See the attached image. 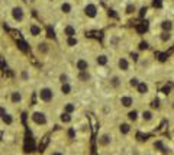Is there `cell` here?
<instances>
[{"instance_id":"obj_1","label":"cell","mask_w":174,"mask_h":155,"mask_svg":"<svg viewBox=\"0 0 174 155\" xmlns=\"http://www.w3.org/2000/svg\"><path fill=\"white\" fill-rule=\"evenodd\" d=\"M26 120H28V126H29L31 132L36 138L45 136L55 126V119H54L52 109L41 106L38 103L29 107Z\"/></svg>"},{"instance_id":"obj_2","label":"cell","mask_w":174,"mask_h":155,"mask_svg":"<svg viewBox=\"0 0 174 155\" xmlns=\"http://www.w3.org/2000/svg\"><path fill=\"white\" fill-rule=\"evenodd\" d=\"M23 58L25 57L19 55V52H17V57L13 58V61L10 62V65H12L13 71H15L17 84H20L22 87L31 90L32 87H35V84L38 81V77H36V71L31 65V62L23 59Z\"/></svg>"},{"instance_id":"obj_3","label":"cell","mask_w":174,"mask_h":155,"mask_svg":"<svg viewBox=\"0 0 174 155\" xmlns=\"http://www.w3.org/2000/svg\"><path fill=\"white\" fill-rule=\"evenodd\" d=\"M35 97L38 105L50 109H55L60 103V93H58L57 84L52 80H38L35 84Z\"/></svg>"},{"instance_id":"obj_4","label":"cell","mask_w":174,"mask_h":155,"mask_svg":"<svg viewBox=\"0 0 174 155\" xmlns=\"http://www.w3.org/2000/svg\"><path fill=\"white\" fill-rule=\"evenodd\" d=\"M0 96L16 110H23L29 106V97H31L29 90L22 87L16 81L12 83V84H8L3 89V93Z\"/></svg>"},{"instance_id":"obj_5","label":"cell","mask_w":174,"mask_h":155,"mask_svg":"<svg viewBox=\"0 0 174 155\" xmlns=\"http://www.w3.org/2000/svg\"><path fill=\"white\" fill-rule=\"evenodd\" d=\"M31 47H32L33 57L36 58L39 62H42V64H48V62H51V61L55 58L57 51H58L55 42H52L51 39H48L47 36L42 38L41 41L32 44Z\"/></svg>"},{"instance_id":"obj_6","label":"cell","mask_w":174,"mask_h":155,"mask_svg":"<svg viewBox=\"0 0 174 155\" xmlns=\"http://www.w3.org/2000/svg\"><path fill=\"white\" fill-rule=\"evenodd\" d=\"M19 123V110L13 109L5 99L0 96V129L10 131Z\"/></svg>"},{"instance_id":"obj_7","label":"cell","mask_w":174,"mask_h":155,"mask_svg":"<svg viewBox=\"0 0 174 155\" xmlns=\"http://www.w3.org/2000/svg\"><path fill=\"white\" fill-rule=\"evenodd\" d=\"M118 142V135L116 131L112 128H102V131L97 135L96 144H97V149L100 154H110L113 152Z\"/></svg>"},{"instance_id":"obj_8","label":"cell","mask_w":174,"mask_h":155,"mask_svg":"<svg viewBox=\"0 0 174 155\" xmlns=\"http://www.w3.org/2000/svg\"><path fill=\"white\" fill-rule=\"evenodd\" d=\"M29 13L25 9V6L22 3H15L9 8L8 12V23L12 28H17V29H22L26 25V22L29 20Z\"/></svg>"},{"instance_id":"obj_9","label":"cell","mask_w":174,"mask_h":155,"mask_svg":"<svg viewBox=\"0 0 174 155\" xmlns=\"http://www.w3.org/2000/svg\"><path fill=\"white\" fill-rule=\"evenodd\" d=\"M20 31L23 33L25 39L31 45L35 44V42L41 41L42 38H45V28H44V25L41 22H38V20H35V19H29Z\"/></svg>"},{"instance_id":"obj_10","label":"cell","mask_w":174,"mask_h":155,"mask_svg":"<svg viewBox=\"0 0 174 155\" xmlns=\"http://www.w3.org/2000/svg\"><path fill=\"white\" fill-rule=\"evenodd\" d=\"M158 123V113L157 110H154L151 106H144L139 109V122L138 128H141L142 131H149L152 128H155Z\"/></svg>"},{"instance_id":"obj_11","label":"cell","mask_w":174,"mask_h":155,"mask_svg":"<svg viewBox=\"0 0 174 155\" xmlns=\"http://www.w3.org/2000/svg\"><path fill=\"white\" fill-rule=\"evenodd\" d=\"M105 44L106 48L112 52H122L125 44V35L119 31H109L105 36Z\"/></svg>"},{"instance_id":"obj_12","label":"cell","mask_w":174,"mask_h":155,"mask_svg":"<svg viewBox=\"0 0 174 155\" xmlns=\"http://www.w3.org/2000/svg\"><path fill=\"white\" fill-rule=\"evenodd\" d=\"M115 67L116 71L124 74L125 77H129L135 70V64L126 52H118V57L115 59Z\"/></svg>"},{"instance_id":"obj_13","label":"cell","mask_w":174,"mask_h":155,"mask_svg":"<svg viewBox=\"0 0 174 155\" xmlns=\"http://www.w3.org/2000/svg\"><path fill=\"white\" fill-rule=\"evenodd\" d=\"M106 86L112 93H119V91L126 89V77L119 71L113 70L109 73L108 78H106Z\"/></svg>"},{"instance_id":"obj_14","label":"cell","mask_w":174,"mask_h":155,"mask_svg":"<svg viewBox=\"0 0 174 155\" xmlns=\"http://www.w3.org/2000/svg\"><path fill=\"white\" fill-rule=\"evenodd\" d=\"M44 155H68V144H67L61 132L57 133V138L51 141V144L47 147Z\"/></svg>"},{"instance_id":"obj_15","label":"cell","mask_w":174,"mask_h":155,"mask_svg":"<svg viewBox=\"0 0 174 155\" xmlns=\"http://www.w3.org/2000/svg\"><path fill=\"white\" fill-rule=\"evenodd\" d=\"M135 102H136V97H135V94L131 90L125 89L122 91H119V93H116V106L122 112L132 109L135 106Z\"/></svg>"},{"instance_id":"obj_16","label":"cell","mask_w":174,"mask_h":155,"mask_svg":"<svg viewBox=\"0 0 174 155\" xmlns=\"http://www.w3.org/2000/svg\"><path fill=\"white\" fill-rule=\"evenodd\" d=\"M52 112H54L55 125H60L63 129L71 126V125H74L75 120H77V116H75V114H70V113H67V112H63V110H60L57 107L52 109Z\"/></svg>"},{"instance_id":"obj_17","label":"cell","mask_w":174,"mask_h":155,"mask_svg":"<svg viewBox=\"0 0 174 155\" xmlns=\"http://www.w3.org/2000/svg\"><path fill=\"white\" fill-rule=\"evenodd\" d=\"M73 36H80V29H78L77 23L70 22V20L63 22L58 29V38L64 39V38H73Z\"/></svg>"},{"instance_id":"obj_18","label":"cell","mask_w":174,"mask_h":155,"mask_svg":"<svg viewBox=\"0 0 174 155\" xmlns=\"http://www.w3.org/2000/svg\"><path fill=\"white\" fill-rule=\"evenodd\" d=\"M91 61H93V65H96L97 68H103V70H108L110 67V62H112V58L109 55L108 51L105 49H99L94 52V55L91 57Z\"/></svg>"},{"instance_id":"obj_19","label":"cell","mask_w":174,"mask_h":155,"mask_svg":"<svg viewBox=\"0 0 174 155\" xmlns=\"http://www.w3.org/2000/svg\"><path fill=\"white\" fill-rule=\"evenodd\" d=\"M93 68V61L89 55L78 54L73 58V71H89Z\"/></svg>"},{"instance_id":"obj_20","label":"cell","mask_w":174,"mask_h":155,"mask_svg":"<svg viewBox=\"0 0 174 155\" xmlns=\"http://www.w3.org/2000/svg\"><path fill=\"white\" fill-rule=\"evenodd\" d=\"M116 131V135H118V138H124V139H129L131 136L133 135V132H135V126L131 125V123L128 122V120H119L118 125H116L115 128Z\"/></svg>"},{"instance_id":"obj_21","label":"cell","mask_w":174,"mask_h":155,"mask_svg":"<svg viewBox=\"0 0 174 155\" xmlns=\"http://www.w3.org/2000/svg\"><path fill=\"white\" fill-rule=\"evenodd\" d=\"M57 109L63 110V112H67V113H70V114H75V116H77L78 110H80V105H78V102L73 97L71 99H61L60 103H58Z\"/></svg>"},{"instance_id":"obj_22","label":"cell","mask_w":174,"mask_h":155,"mask_svg":"<svg viewBox=\"0 0 174 155\" xmlns=\"http://www.w3.org/2000/svg\"><path fill=\"white\" fill-rule=\"evenodd\" d=\"M77 84L74 81H68V83H63V84H57L58 93H60V97L61 99H71L75 96V91H77Z\"/></svg>"},{"instance_id":"obj_23","label":"cell","mask_w":174,"mask_h":155,"mask_svg":"<svg viewBox=\"0 0 174 155\" xmlns=\"http://www.w3.org/2000/svg\"><path fill=\"white\" fill-rule=\"evenodd\" d=\"M73 77H74V83L77 86H89L94 80L91 70H89V71H73Z\"/></svg>"},{"instance_id":"obj_24","label":"cell","mask_w":174,"mask_h":155,"mask_svg":"<svg viewBox=\"0 0 174 155\" xmlns=\"http://www.w3.org/2000/svg\"><path fill=\"white\" fill-rule=\"evenodd\" d=\"M152 62H154L152 54H149V52H141L138 61L135 62V68L139 70V71H144V70H148L149 67L152 65Z\"/></svg>"},{"instance_id":"obj_25","label":"cell","mask_w":174,"mask_h":155,"mask_svg":"<svg viewBox=\"0 0 174 155\" xmlns=\"http://www.w3.org/2000/svg\"><path fill=\"white\" fill-rule=\"evenodd\" d=\"M52 81L55 84H63V83H68V81H74V77H73V71H68V70H58L55 75L52 77Z\"/></svg>"},{"instance_id":"obj_26","label":"cell","mask_w":174,"mask_h":155,"mask_svg":"<svg viewBox=\"0 0 174 155\" xmlns=\"http://www.w3.org/2000/svg\"><path fill=\"white\" fill-rule=\"evenodd\" d=\"M83 13L87 19L96 20V19L99 17V6H97L96 3H93V2H87L83 8Z\"/></svg>"},{"instance_id":"obj_27","label":"cell","mask_w":174,"mask_h":155,"mask_svg":"<svg viewBox=\"0 0 174 155\" xmlns=\"http://www.w3.org/2000/svg\"><path fill=\"white\" fill-rule=\"evenodd\" d=\"M61 42V48L66 49V51H75V49L80 47L81 39L80 36H73V38H64V39H60Z\"/></svg>"},{"instance_id":"obj_28","label":"cell","mask_w":174,"mask_h":155,"mask_svg":"<svg viewBox=\"0 0 174 155\" xmlns=\"http://www.w3.org/2000/svg\"><path fill=\"white\" fill-rule=\"evenodd\" d=\"M158 45L160 47H168L171 45L174 41V33L173 32H164V31H158V33L155 35Z\"/></svg>"},{"instance_id":"obj_29","label":"cell","mask_w":174,"mask_h":155,"mask_svg":"<svg viewBox=\"0 0 174 155\" xmlns=\"http://www.w3.org/2000/svg\"><path fill=\"white\" fill-rule=\"evenodd\" d=\"M132 93L135 94V97H147L151 93V84L145 80H141L139 84L132 90Z\"/></svg>"},{"instance_id":"obj_30","label":"cell","mask_w":174,"mask_h":155,"mask_svg":"<svg viewBox=\"0 0 174 155\" xmlns=\"http://www.w3.org/2000/svg\"><path fill=\"white\" fill-rule=\"evenodd\" d=\"M124 119L128 120V122L131 123V125H133V126H138V122H139V109L133 106L132 109L126 110Z\"/></svg>"},{"instance_id":"obj_31","label":"cell","mask_w":174,"mask_h":155,"mask_svg":"<svg viewBox=\"0 0 174 155\" xmlns=\"http://www.w3.org/2000/svg\"><path fill=\"white\" fill-rule=\"evenodd\" d=\"M58 10H60V13L63 15V16H71L73 15V12H74V5L70 2V0H63L61 3H60V6H58Z\"/></svg>"},{"instance_id":"obj_32","label":"cell","mask_w":174,"mask_h":155,"mask_svg":"<svg viewBox=\"0 0 174 155\" xmlns=\"http://www.w3.org/2000/svg\"><path fill=\"white\" fill-rule=\"evenodd\" d=\"M167 142H168V141H167L166 138H155L152 142H151V144H149V145H151V151L157 155L158 152L163 149V147L166 145Z\"/></svg>"},{"instance_id":"obj_33","label":"cell","mask_w":174,"mask_h":155,"mask_svg":"<svg viewBox=\"0 0 174 155\" xmlns=\"http://www.w3.org/2000/svg\"><path fill=\"white\" fill-rule=\"evenodd\" d=\"M158 29L164 32H173L174 33V22L171 19H163L158 22Z\"/></svg>"},{"instance_id":"obj_34","label":"cell","mask_w":174,"mask_h":155,"mask_svg":"<svg viewBox=\"0 0 174 155\" xmlns=\"http://www.w3.org/2000/svg\"><path fill=\"white\" fill-rule=\"evenodd\" d=\"M126 155H145V149L139 145H132L126 152Z\"/></svg>"},{"instance_id":"obj_35","label":"cell","mask_w":174,"mask_h":155,"mask_svg":"<svg viewBox=\"0 0 174 155\" xmlns=\"http://www.w3.org/2000/svg\"><path fill=\"white\" fill-rule=\"evenodd\" d=\"M157 155H174V147H173V145H170V144L167 142L166 145L163 147V149H161Z\"/></svg>"},{"instance_id":"obj_36","label":"cell","mask_w":174,"mask_h":155,"mask_svg":"<svg viewBox=\"0 0 174 155\" xmlns=\"http://www.w3.org/2000/svg\"><path fill=\"white\" fill-rule=\"evenodd\" d=\"M135 10H136L135 5H133V3H131V5H128V6H126V9H125V13H126V15H133V13H135Z\"/></svg>"},{"instance_id":"obj_37","label":"cell","mask_w":174,"mask_h":155,"mask_svg":"<svg viewBox=\"0 0 174 155\" xmlns=\"http://www.w3.org/2000/svg\"><path fill=\"white\" fill-rule=\"evenodd\" d=\"M168 109L174 113V97H171L170 100H168Z\"/></svg>"},{"instance_id":"obj_38","label":"cell","mask_w":174,"mask_h":155,"mask_svg":"<svg viewBox=\"0 0 174 155\" xmlns=\"http://www.w3.org/2000/svg\"><path fill=\"white\" fill-rule=\"evenodd\" d=\"M171 131H173V136H174V126H173V128H171Z\"/></svg>"},{"instance_id":"obj_39","label":"cell","mask_w":174,"mask_h":155,"mask_svg":"<svg viewBox=\"0 0 174 155\" xmlns=\"http://www.w3.org/2000/svg\"><path fill=\"white\" fill-rule=\"evenodd\" d=\"M173 2H174V0H173Z\"/></svg>"}]
</instances>
